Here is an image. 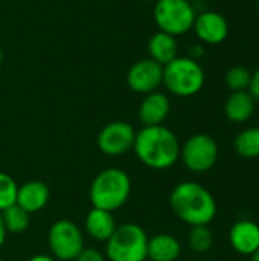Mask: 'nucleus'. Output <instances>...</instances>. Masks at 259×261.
Instances as JSON below:
<instances>
[{
  "mask_svg": "<svg viewBox=\"0 0 259 261\" xmlns=\"http://www.w3.org/2000/svg\"><path fill=\"white\" fill-rule=\"evenodd\" d=\"M256 9H258V14H259V0H256Z\"/></svg>",
  "mask_w": 259,
  "mask_h": 261,
  "instance_id": "nucleus-30",
  "label": "nucleus"
},
{
  "mask_svg": "<svg viewBox=\"0 0 259 261\" xmlns=\"http://www.w3.org/2000/svg\"><path fill=\"white\" fill-rule=\"evenodd\" d=\"M0 76H2V64H0Z\"/></svg>",
  "mask_w": 259,
  "mask_h": 261,
  "instance_id": "nucleus-32",
  "label": "nucleus"
},
{
  "mask_svg": "<svg viewBox=\"0 0 259 261\" xmlns=\"http://www.w3.org/2000/svg\"><path fill=\"white\" fill-rule=\"evenodd\" d=\"M131 194V179L121 168H105L95 176L89 188V199L93 208L116 211L122 208Z\"/></svg>",
  "mask_w": 259,
  "mask_h": 261,
  "instance_id": "nucleus-3",
  "label": "nucleus"
},
{
  "mask_svg": "<svg viewBox=\"0 0 259 261\" xmlns=\"http://www.w3.org/2000/svg\"><path fill=\"white\" fill-rule=\"evenodd\" d=\"M188 245L192 252H209L214 246V234L209 226H192L188 234Z\"/></svg>",
  "mask_w": 259,
  "mask_h": 261,
  "instance_id": "nucleus-21",
  "label": "nucleus"
},
{
  "mask_svg": "<svg viewBox=\"0 0 259 261\" xmlns=\"http://www.w3.org/2000/svg\"><path fill=\"white\" fill-rule=\"evenodd\" d=\"M148 54L151 60H154L160 66H166L179 57L177 38L166 32L157 31L148 40Z\"/></svg>",
  "mask_w": 259,
  "mask_h": 261,
  "instance_id": "nucleus-18",
  "label": "nucleus"
},
{
  "mask_svg": "<svg viewBox=\"0 0 259 261\" xmlns=\"http://www.w3.org/2000/svg\"><path fill=\"white\" fill-rule=\"evenodd\" d=\"M252 72L244 66H234L224 75V83L231 92L249 90Z\"/></svg>",
  "mask_w": 259,
  "mask_h": 261,
  "instance_id": "nucleus-22",
  "label": "nucleus"
},
{
  "mask_svg": "<svg viewBox=\"0 0 259 261\" xmlns=\"http://www.w3.org/2000/svg\"><path fill=\"white\" fill-rule=\"evenodd\" d=\"M84 228H85V232L95 242L105 243L113 236L118 225H116V220L113 217V213L92 206V210L85 216Z\"/></svg>",
  "mask_w": 259,
  "mask_h": 261,
  "instance_id": "nucleus-15",
  "label": "nucleus"
},
{
  "mask_svg": "<svg viewBox=\"0 0 259 261\" xmlns=\"http://www.w3.org/2000/svg\"><path fill=\"white\" fill-rule=\"evenodd\" d=\"M134 138L136 130L131 124L125 121H113L101 128L96 144L105 156L118 158L133 150Z\"/></svg>",
  "mask_w": 259,
  "mask_h": 261,
  "instance_id": "nucleus-9",
  "label": "nucleus"
},
{
  "mask_svg": "<svg viewBox=\"0 0 259 261\" xmlns=\"http://www.w3.org/2000/svg\"><path fill=\"white\" fill-rule=\"evenodd\" d=\"M29 216L23 208L17 203L11 205L9 208L2 211L3 225L8 234H21L29 228Z\"/></svg>",
  "mask_w": 259,
  "mask_h": 261,
  "instance_id": "nucleus-20",
  "label": "nucleus"
},
{
  "mask_svg": "<svg viewBox=\"0 0 259 261\" xmlns=\"http://www.w3.org/2000/svg\"><path fill=\"white\" fill-rule=\"evenodd\" d=\"M50 197L49 187L41 180H29L17 188L15 203L23 208L27 214H35L41 211Z\"/></svg>",
  "mask_w": 259,
  "mask_h": 261,
  "instance_id": "nucleus-14",
  "label": "nucleus"
},
{
  "mask_svg": "<svg viewBox=\"0 0 259 261\" xmlns=\"http://www.w3.org/2000/svg\"><path fill=\"white\" fill-rule=\"evenodd\" d=\"M189 2H194V0H189Z\"/></svg>",
  "mask_w": 259,
  "mask_h": 261,
  "instance_id": "nucleus-33",
  "label": "nucleus"
},
{
  "mask_svg": "<svg viewBox=\"0 0 259 261\" xmlns=\"http://www.w3.org/2000/svg\"><path fill=\"white\" fill-rule=\"evenodd\" d=\"M17 188L18 185L14 177L0 171V213L15 203Z\"/></svg>",
  "mask_w": 259,
  "mask_h": 261,
  "instance_id": "nucleus-23",
  "label": "nucleus"
},
{
  "mask_svg": "<svg viewBox=\"0 0 259 261\" xmlns=\"http://www.w3.org/2000/svg\"><path fill=\"white\" fill-rule=\"evenodd\" d=\"M220 148L217 141L206 133L192 135L180 145V159L192 173H206L212 170L218 161Z\"/></svg>",
  "mask_w": 259,
  "mask_h": 261,
  "instance_id": "nucleus-8",
  "label": "nucleus"
},
{
  "mask_svg": "<svg viewBox=\"0 0 259 261\" xmlns=\"http://www.w3.org/2000/svg\"><path fill=\"white\" fill-rule=\"evenodd\" d=\"M133 151L151 170H168L180 159V142L172 130L162 125L142 127L136 132Z\"/></svg>",
  "mask_w": 259,
  "mask_h": 261,
  "instance_id": "nucleus-1",
  "label": "nucleus"
},
{
  "mask_svg": "<svg viewBox=\"0 0 259 261\" xmlns=\"http://www.w3.org/2000/svg\"><path fill=\"white\" fill-rule=\"evenodd\" d=\"M47 245L56 261H75L85 248L84 234L72 220L60 219L53 222L47 232Z\"/></svg>",
  "mask_w": 259,
  "mask_h": 261,
  "instance_id": "nucleus-7",
  "label": "nucleus"
},
{
  "mask_svg": "<svg viewBox=\"0 0 259 261\" xmlns=\"http://www.w3.org/2000/svg\"><path fill=\"white\" fill-rule=\"evenodd\" d=\"M153 17L159 31L179 37L192 29L197 9L189 0H156Z\"/></svg>",
  "mask_w": 259,
  "mask_h": 261,
  "instance_id": "nucleus-6",
  "label": "nucleus"
},
{
  "mask_svg": "<svg viewBox=\"0 0 259 261\" xmlns=\"http://www.w3.org/2000/svg\"><path fill=\"white\" fill-rule=\"evenodd\" d=\"M143 2H156V0H143Z\"/></svg>",
  "mask_w": 259,
  "mask_h": 261,
  "instance_id": "nucleus-31",
  "label": "nucleus"
},
{
  "mask_svg": "<svg viewBox=\"0 0 259 261\" xmlns=\"http://www.w3.org/2000/svg\"><path fill=\"white\" fill-rule=\"evenodd\" d=\"M0 261H3V260H2V258H0Z\"/></svg>",
  "mask_w": 259,
  "mask_h": 261,
  "instance_id": "nucleus-34",
  "label": "nucleus"
},
{
  "mask_svg": "<svg viewBox=\"0 0 259 261\" xmlns=\"http://www.w3.org/2000/svg\"><path fill=\"white\" fill-rule=\"evenodd\" d=\"M250 261H259V249L258 251H255V252L250 255Z\"/></svg>",
  "mask_w": 259,
  "mask_h": 261,
  "instance_id": "nucleus-29",
  "label": "nucleus"
},
{
  "mask_svg": "<svg viewBox=\"0 0 259 261\" xmlns=\"http://www.w3.org/2000/svg\"><path fill=\"white\" fill-rule=\"evenodd\" d=\"M234 150L244 159L259 158V127L241 130L234 139Z\"/></svg>",
  "mask_w": 259,
  "mask_h": 261,
  "instance_id": "nucleus-19",
  "label": "nucleus"
},
{
  "mask_svg": "<svg viewBox=\"0 0 259 261\" xmlns=\"http://www.w3.org/2000/svg\"><path fill=\"white\" fill-rule=\"evenodd\" d=\"M203 54H205L203 46H194V47H192V50H191V55H189V57L198 61V58H200V57H203Z\"/></svg>",
  "mask_w": 259,
  "mask_h": 261,
  "instance_id": "nucleus-26",
  "label": "nucleus"
},
{
  "mask_svg": "<svg viewBox=\"0 0 259 261\" xmlns=\"http://www.w3.org/2000/svg\"><path fill=\"white\" fill-rule=\"evenodd\" d=\"M229 243L237 254L250 257L259 249V225L247 219L235 222L229 231Z\"/></svg>",
  "mask_w": 259,
  "mask_h": 261,
  "instance_id": "nucleus-13",
  "label": "nucleus"
},
{
  "mask_svg": "<svg viewBox=\"0 0 259 261\" xmlns=\"http://www.w3.org/2000/svg\"><path fill=\"white\" fill-rule=\"evenodd\" d=\"M206 75L203 66L191 57H177L163 66V86L180 98H189L202 92Z\"/></svg>",
  "mask_w": 259,
  "mask_h": 261,
  "instance_id": "nucleus-4",
  "label": "nucleus"
},
{
  "mask_svg": "<svg viewBox=\"0 0 259 261\" xmlns=\"http://www.w3.org/2000/svg\"><path fill=\"white\" fill-rule=\"evenodd\" d=\"M148 236L137 223L118 226L105 242V258L108 261H147Z\"/></svg>",
  "mask_w": 259,
  "mask_h": 261,
  "instance_id": "nucleus-5",
  "label": "nucleus"
},
{
  "mask_svg": "<svg viewBox=\"0 0 259 261\" xmlns=\"http://www.w3.org/2000/svg\"><path fill=\"white\" fill-rule=\"evenodd\" d=\"M105 255L102 252H99L96 248H84L75 261H105Z\"/></svg>",
  "mask_w": 259,
  "mask_h": 261,
  "instance_id": "nucleus-24",
  "label": "nucleus"
},
{
  "mask_svg": "<svg viewBox=\"0 0 259 261\" xmlns=\"http://www.w3.org/2000/svg\"><path fill=\"white\" fill-rule=\"evenodd\" d=\"M169 206L177 219L192 226H208L217 216V200L198 182L186 180L176 185L169 196Z\"/></svg>",
  "mask_w": 259,
  "mask_h": 261,
  "instance_id": "nucleus-2",
  "label": "nucleus"
},
{
  "mask_svg": "<svg viewBox=\"0 0 259 261\" xmlns=\"http://www.w3.org/2000/svg\"><path fill=\"white\" fill-rule=\"evenodd\" d=\"M27 261H56L52 255H47V254H37V255H32Z\"/></svg>",
  "mask_w": 259,
  "mask_h": 261,
  "instance_id": "nucleus-27",
  "label": "nucleus"
},
{
  "mask_svg": "<svg viewBox=\"0 0 259 261\" xmlns=\"http://www.w3.org/2000/svg\"><path fill=\"white\" fill-rule=\"evenodd\" d=\"M180 254H182V245L177 237L165 232L148 237L147 260L177 261Z\"/></svg>",
  "mask_w": 259,
  "mask_h": 261,
  "instance_id": "nucleus-17",
  "label": "nucleus"
},
{
  "mask_svg": "<svg viewBox=\"0 0 259 261\" xmlns=\"http://www.w3.org/2000/svg\"><path fill=\"white\" fill-rule=\"evenodd\" d=\"M249 93L253 96V99L259 102V67L252 72V80H250V86H249Z\"/></svg>",
  "mask_w": 259,
  "mask_h": 261,
  "instance_id": "nucleus-25",
  "label": "nucleus"
},
{
  "mask_svg": "<svg viewBox=\"0 0 259 261\" xmlns=\"http://www.w3.org/2000/svg\"><path fill=\"white\" fill-rule=\"evenodd\" d=\"M6 229H5V225H3V219H2V213H0V248L5 245V240H6Z\"/></svg>",
  "mask_w": 259,
  "mask_h": 261,
  "instance_id": "nucleus-28",
  "label": "nucleus"
},
{
  "mask_svg": "<svg viewBox=\"0 0 259 261\" xmlns=\"http://www.w3.org/2000/svg\"><path fill=\"white\" fill-rule=\"evenodd\" d=\"M256 110V101L249 90L231 92L224 102V115L234 124L247 122Z\"/></svg>",
  "mask_w": 259,
  "mask_h": 261,
  "instance_id": "nucleus-16",
  "label": "nucleus"
},
{
  "mask_svg": "<svg viewBox=\"0 0 259 261\" xmlns=\"http://www.w3.org/2000/svg\"><path fill=\"white\" fill-rule=\"evenodd\" d=\"M128 87L140 95H147L159 90L163 84V66L151 58L136 61L127 73Z\"/></svg>",
  "mask_w": 259,
  "mask_h": 261,
  "instance_id": "nucleus-10",
  "label": "nucleus"
},
{
  "mask_svg": "<svg viewBox=\"0 0 259 261\" xmlns=\"http://www.w3.org/2000/svg\"><path fill=\"white\" fill-rule=\"evenodd\" d=\"M197 38L205 44H221L229 37V21L217 11H202L197 14L192 26Z\"/></svg>",
  "mask_w": 259,
  "mask_h": 261,
  "instance_id": "nucleus-11",
  "label": "nucleus"
},
{
  "mask_svg": "<svg viewBox=\"0 0 259 261\" xmlns=\"http://www.w3.org/2000/svg\"><path fill=\"white\" fill-rule=\"evenodd\" d=\"M171 112V101L163 92H151L143 96L139 104V121L143 127L162 125Z\"/></svg>",
  "mask_w": 259,
  "mask_h": 261,
  "instance_id": "nucleus-12",
  "label": "nucleus"
}]
</instances>
